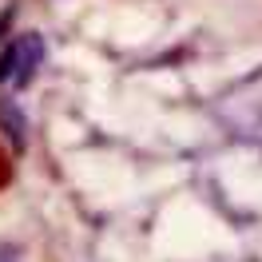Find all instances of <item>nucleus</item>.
<instances>
[{
    "mask_svg": "<svg viewBox=\"0 0 262 262\" xmlns=\"http://www.w3.org/2000/svg\"><path fill=\"white\" fill-rule=\"evenodd\" d=\"M0 131H4V139H8V147L16 151H28V119H24V112H20L16 99H0Z\"/></svg>",
    "mask_w": 262,
    "mask_h": 262,
    "instance_id": "f03ea898",
    "label": "nucleus"
},
{
    "mask_svg": "<svg viewBox=\"0 0 262 262\" xmlns=\"http://www.w3.org/2000/svg\"><path fill=\"white\" fill-rule=\"evenodd\" d=\"M12 183V155L4 151V143H0V191Z\"/></svg>",
    "mask_w": 262,
    "mask_h": 262,
    "instance_id": "7ed1b4c3",
    "label": "nucleus"
},
{
    "mask_svg": "<svg viewBox=\"0 0 262 262\" xmlns=\"http://www.w3.org/2000/svg\"><path fill=\"white\" fill-rule=\"evenodd\" d=\"M40 60H44V40H40V32H20L8 48L0 52V83H16V88L32 83Z\"/></svg>",
    "mask_w": 262,
    "mask_h": 262,
    "instance_id": "f257e3e1",
    "label": "nucleus"
},
{
    "mask_svg": "<svg viewBox=\"0 0 262 262\" xmlns=\"http://www.w3.org/2000/svg\"><path fill=\"white\" fill-rule=\"evenodd\" d=\"M0 262H20V250L12 243H4V246H0Z\"/></svg>",
    "mask_w": 262,
    "mask_h": 262,
    "instance_id": "20e7f679",
    "label": "nucleus"
}]
</instances>
